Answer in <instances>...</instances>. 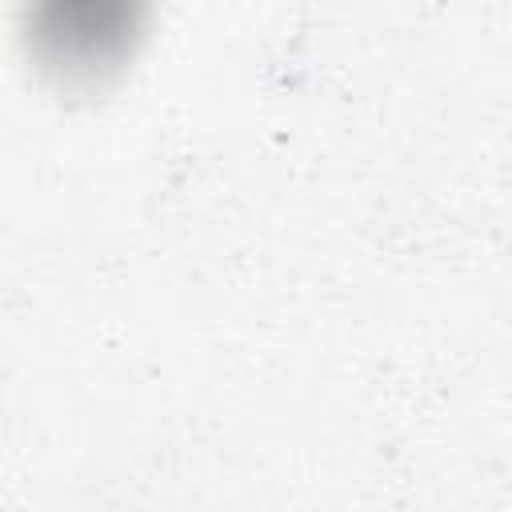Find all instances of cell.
I'll use <instances>...</instances> for the list:
<instances>
[{
    "label": "cell",
    "mask_w": 512,
    "mask_h": 512,
    "mask_svg": "<svg viewBox=\"0 0 512 512\" xmlns=\"http://www.w3.org/2000/svg\"><path fill=\"white\" fill-rule=\"evenodd\" d=\"M56 32H68L88 52H100L120 32L132 28L136 0H48Z\"/></svg>",
    "instance_id": "cell-1"
}]
</instances>
